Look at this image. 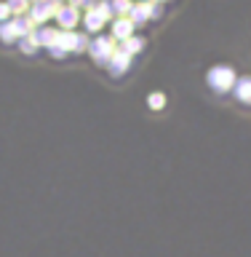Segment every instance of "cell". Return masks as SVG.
Returning a JSON list of instances; mask_svg holds the SVG:
<instances>
[{"label": "cell", "instance_id": "1", "mask_svg": "<svg viewBox=\"0 0 251 257\" xmlns=\"http://www.w3.org/2000/svg\"><path fill=\"white\" fill-rule=\"evenodd\" d=\"M206 80L208 86L214 88V91H230L232 86H235V72H232V67H227V64H216V67H211L206 72Z\"/></svg>", "mask_w": 251, "mask_h": 257}, {"label": "cell", "instance_id": "2", "mask_svg": "<svg viewBox=\"0 0 251 257\" xmlns=\"http://www.w3.org/2000/svg\"><path fill=\"white\" fill-rule=\"evenodd\" d=\"M115 54V38H96L91 40V56L99 64H107Z\"/></svg>", "mask_w": 251, "mask_h": 257}, {"label": "cell", "instance_id": "3", "mask_svg": "<svg viewBox=\"0 0 251 257\" xmlns=\"http://www.w3.org/2000/svg\"><path fill=\"white\" fill-rule=\"evenodd\" d=\"M56 19H59V27L62 30H72L78 24V8L75 6H64V8H59V11H56Z\"/></svg>", "mask_w": 251, "mask_h": 257}, {"label": "cell", "instance_id": "4", "mask_svg": "<svg viewBox=\"0 0 251 257\" xmlns=\"http://www.w3.org/2000/svg\"><path fill=\"white\" fill-rule=\"evenodd\" d=\"M56 11H59V8H56V0H38V3L32 6V16H35L32 22H46L48 16L56 14Z\"/></svg>", "mask_w": 251, "mask_h": 257}, {"label": "cell", "instance_id": "5", "mask_svg": "<svg viewBox=\"0 0 251 257\" xmlns=\"http://www.w3.org/2000/svg\"><path fill=\"white\" fill-rule=\"evenodd\" d=\"M107 67L112 75H120V72H126L128 67H131V56H128L126 51H118V54H112V59L107 62Z\"/></svg>", "mask_w": 251, "mask_h": 257}, {"label": "cell", "instance_id": "6", "mask_svg": "<svg viewBox=\"0 0 251 257\" xmlns=\"http://www.w3.org/2000/svg\"><path fill=\"white\" fill-rule=\"evenodd\" d=\"M35 43L38 46H46V48H51V46H56V40H59V30H51V27H40L35 35Z\"/></svg>", "mask_w": 251, "mask_h": 257}, {"label": "cell", "instance_id": "7", "mask_svg": "<svg viewBox=\"0 0 251 257\" xmlns=\"http://www.w3.org/2000/svg\"><path fill=\"white\" fill-rule=\"evenodd\" d=\"M134 32V22L131 19H115V24H112V38L115 40H128Z\"/></svg>", "mask_w": 251, "mask_h": 257}, {"label": "cell", "instance_id": "8", "mask_svg": "<svg viewBox=\"0 0 251 257\" xmlns=\"http://www.w3.org/2000/svg\"><path fill=\"white\" fill-rule=\"evenodd\" d=\"M232 94H235L240 102L251 104V75H248V78H240V80H235V86H232Z\"/></svg>", "mask_w": 251, "mask_h": 257}, {"label": "cell", "instance_id": "9", "mask_svg": "<svg viewBox=\"0 0 251 257\" xmlns=\"http://www.w3.org/2000/svg\"><path fill=\"white\" fill-rule=\"evenodd\" d=\"M0 38H3L6 43H14V40H19V32H16V27H14V19H8V22L0 24Z\"/></svg>", "mask_w": 251, "mask_h": 257}, {"label": "cell", "instance_id": "10", "mask_svg": "<svg viewBox=\"0 0 251 257\" xmlns=\"http://www.w3.org/2000/svg\"><path fill=\"white\" fill-rule=\"evenodd\" d=\"M142 48H144V40L142 38H128V40H123V51L128 54V56H131V54H136V51H142Z\"/></svg>", "mask_w": 251, "mask_h": 257}, {"label": "cell", "instance_id": "11", "mask_svg": "<svg viewBox=\"0 0 251 257\" xmlns=\"http://www.w3.org/2000/svg\"><path fill=\"white\" fill-rule=\"evenodd\" d=\"M131 8H134L131 0H112V11L120 14V19H126V14H131Z\"/></svg>", "mask_w": 251, "mask_h": 257}, {"label": "cell", "instance_id": "12", "mask_svg": "<svg viewBox=\"0 0 251 257\" xmlns=\"http://www.w3.org/2000/svg\"><path fill=\"white\" fill-rule=\"evenodd\" d=\"M147 104L152 110H163V104H166V94H160V91H152L147 96Z\"/></svg>", "mask_w": 251, "mask_h": 257}, {"label": "cell", "instance_id": "13", "mask_svg": "<svg viewBox=\"0 0 251 257\" xmlns=\"http://www.w3.org/2000/svg\"><path fill=\"white\" fill-rule=\"evenodd\" d=\"M83 24H86V30H99L102 24H104V19L96 11H91V14H86V22Z\"/></svg>", "mask_w": 251, "mask_h": 257}, {"label": "cell", "instance_id": "14", "mask_svg": "<svg viewBox=\"0 0 251 257\" xmlns=\"http://www.w3.org/2000/svg\"><path fill=\"white\" fill-rule=\"evenodd\" d=\"M19 46H22V51H24V54H32L35 48H40V46L35 43V38H32V35H27V38H19Z\"/></svg>", "mask_w": 251, "mask_h": 257}, {"label": "cell", "instance_id": "15", "mask_svg": "<svg viewBox=\"0 0 251 257\" xmlns=\"http://www.w3.org/2000/svg\"><path fill=\"white\" fill-rule=\"evenodd\" d=\"M8 8H11V14H24L27 11V0H8Z\"/></svg>", "mask_w": 251, "mask_h": 257}, {"label": "cell", "instance_id": "16", "mask_svg": "<svg viewBox=\"0 0 251 257\" xmlns=\"http://www.w3.org/2000/svg\"><path fill=\"white\" fill-rule=\"evenodd\" d=\"M8 16H11V8H8V3H0V24L8 22Z\"/></svg>", "mask_w": 251, "mask_h": 257}, {"label": "cell", "instance_id": "17", "mask_svg": "<svg viewBox=\"0 0 251 257\" xmlns=\"http://www.w3.org/2000/svg\"><path fill=\"white\" fill-rule=\"evenodd\" d=\"M83 3H88V0H70V6H75V8H78V6H83Z\"/></svg>", "mask_w": 251, "mask_h": 257}]
</instances>
